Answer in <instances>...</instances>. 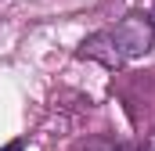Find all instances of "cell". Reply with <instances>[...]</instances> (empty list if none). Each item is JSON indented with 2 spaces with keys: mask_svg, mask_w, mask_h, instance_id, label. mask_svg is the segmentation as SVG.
<instances>
[{
  "mask_svg": "<svg viewBox=\"0 0 155 151\" xmlns=\"http://www.w3.org/2000/svg\"><path fill=\"white\" fill-rule=\"evenodd\" d=\"M148 151H155V133H152V137H148Z\"/></svg>",
  "mask_w": 155,
  "mask_h": 151,
  "instance_id": "obj_4",
  "label": "cell"
},
{
  "mask_svg": "<svg viewBox=\"0 0 155 151\" xmlns=\"http://www.w3.org/2000/svg\"><path fill=\"white\" fill-rule=\"evenodd\" d=\"M152 40H155V29L148 22V14H126L119 25L90 36L83 43V54H90V58H97L105 65H123V61H130L137 54H148Z\"/></svg>",
  "mask_w": 155,
  "mask_h": 151,
  "instance_id": "obj_1",
  "label": "cell"
},
{
  "mask_svg": "<svg viewBox=\"0 0 155 151\" xmlns=\"http://www.w3.org/2000/svg\"><path fill=\"white\" fill-rule=\"evenodd\" d=\"M79 151H130V148H123V144H112V140H90V144H83Z\"/></svg>",
  "mask_w": 155,
  "mask_h": 151,
  "instance_id": "obj_2",
  "label": "cell"
},
{
  "mask_svg": "<svg viewBox=\"0 0 155 151\" xmlns=\"http://www.w3.org/2000/svg\"><path fill=\"white\" fill-rule=\"evenodd\" d=\"M148 22H152V29H155V4H152V11H148Z\"/></svg>",
  "mask_w": 155,
  "mask_h": 151,
  "instance_id": "obj_3",
  "label": "cell"
}]
</instances>
